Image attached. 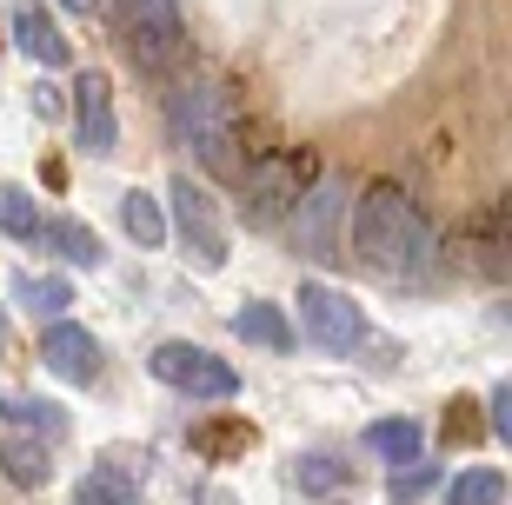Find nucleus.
I'll list each match as a JSON object with an SVG mask.
<instances>
[{
    "mask_svg": "<svg viewBox=\"0 0 512 505\" xmlns=\"http://www.w3.org/2000/svg\"><path fill=\"white\" fill-rule=\"evenodd\" d=\"M0 353H7V313H0Z\"/></svg>",
    "mask_w": 512,
    "mask_h": 505,
    "instance_id": "30",
    "label": "nucleus"
},
{
    "mask_svg": "<svg viewBox=\"0 0 512 505\" xmlns=\"http://www.w3.org/2000/svg\"><path fill=\"white\" fill-rule=\"evenodd\" d=\"M0 233H14V240H40V206H34V193L0 187Z\"/></svg>",
    "mask_w": 512,
    "mask_h": 505,
    "instance_id": "22",
    "label": "nucleus"
},
{
    "mask_svg": "<svg viewBox=\"0 0 512 505\" xmlns=\"http://www.w3.org/2000/svg\"><path fill=\"white\" fill-rule=\"evenodd\" d=\"M74 505H140V486H133L120 466H94L74 486Z\"/></svg>",
    "mask_w": 512,
    "mask_h": 505,
    "instance_id": "19",
    "label": "nucleus"
},
{
    "mask_svg": "<svg viewBox=\"0 0 512 505\" xmlns=\"http://www.w3.org/2000/svg\"><path fill=\"white\" fill-rule=\"evenodd\" d=\"M0 419H7V426H40L47 439L67 426V419H60V406H47V399H0Z\"/></svg>",
    "mask_w": 512,
    "mask_h": 505,
    "instance_id": "24",
    "label": "nucleus"
},
{
    "mask_svg": "<svg viewBox=\"0 0 512 505\" xmlns=\"http://www.w3.org/2000/svg\"><path fill=\"white\" fill-rule=\"evenodd\" d=\"M300 339H313L320 353H353L366 339V313L353 300H346L340 286H326V280H306L300 286Z\"/></svg>",
    "mask_w": 512,
    "mask_h": 505,
    "instance_id": "8",
    "label": "nucleus"
},
{
    "mask_svg": "<svg viewBox=\"0 0 512 505\" xmlns=\"http://www.w3.org/2000/svg\"><path fill=\"white\" fill-rule=\"evenodd\" d=\"M486 439H512V386L499 379L493 399H486Z\"/></svg>",
    "mask_w": 512,
    "mask_h": 505,
    "instance_id": "27",
    "label": "nucleus"
},
{
    "mask_svg": "<svg viewBox=\"0 0 512 505\" xmlns=\"http://www.w3.org/2000/svg\"><path fill=\"white\" fill-rule=\"evenodd\" d=\"M233 446H253L247 419H227V426H200L193 432V452H207V459H220V452H233Z\"/></svg>",
    "mask_w": 512,
    "mask_h": 505,
    "instance_id": "25",
    "label": "nucleus"
},
{
    "mask_svg": "<svg viewBox=\"0 0 512 505\" xmlns=\"http://www.w3.org/2000/svg\"><path fill=\"white\" fill-rule=\"evenodd\" d=\"M233 333L253 339V346H266V353H286L293 346V326H286L280 306H266V300H247L240 313H233Z\"/></svg>",
    "mask_w": 512,
    "mask_h": 505,
    "instance_id": "15",
    "label": "nucleus"
},
{
    "mask_svg": "<svg viewBox=\"0 0 512 505\" xmlns=\"http://www.w3.org/2000/svg\"><path fill=\"white\" fill-rule=\"evenodd\" d=\"M147 366H153L160 386H173V393H187V399H233L240 393V373L220 353L193 346V339H160Z\"/></svg>",
    "mask_w": 512,
    "mask_h": 505,
    "instance_id": "7",
    "label": "nucleus"
},
{
    "mask_svg": "<svg viewBox=\"0 0 512 505\" xmlns=\"http://www.w3.org/2000/svg\"><path fill=\"white\" fill-rule=\"evenodd\" d=\"M120 226H127L140 246H167V206L153 200L147 187H127V193H120Z\"/></svg>",
    "mask_w": 512,
    "mask_h": 505,
    "instance_id": "16",
    "label": "nucleus"
},
{
    "mask_svg": "<svg viewBox=\"0 0 512 505\" xmlns=\"http://www.w3.org/2000/svg\"><path fill=\"white\" fill-rule=\"evenodd\" d=\"M14 300L27 306V313H60V306H74V286L54 280V273H40V280H34V273H20V280H14Z\"/></svg>",
    "mask_w": 512,
    "mask_h": 505,
    "instance_id": "21",
    "label": "nucleus"
},
{
    "mask_svg": "<svg viewBox=\"0 0 512 505\" xmlns=\"http://www.w3.org/2000/svg\"><path fill=\"white\" fill-rule=\"evenodd\" d=\"M346 213H353V187H346L340 173H313V187L293 200V246H300L306 260H346Z\"/></svg>",
    "mask_w": 512,
    "mask_h": 505,
    "instance_id": "4",
    "label": "nucleus"
},
{
    "mask_svg": "<svg viewBox=\"0 0 512 505\" xmlns=\"http://www.w3.org/2000/svg\"><path fill=\"white\" fill-rule=\"evenodd\" d=\"M459 273H473V280L499 286L512 273V226H506V200H493L486 213L466 220L459 233Z\"/></svg>",
    "mask_w": 512,
    "mask_h": 505,
    "instance_id": "9",
    "label": "nucleus"
},
{
    "mask_svg": "<svg viewBox=\"0 0 512 505\" xmlns=\"http://www.w3.org/2000/svg\"><path fill=\"white\" fill-rule=\"evenodd\" d=\"M67 14H100V0H60Z\"/></svg>",
    "mask_w": 512,
    "mask_h": 505,
    "instance_id": "28",
    "label": "nucleus"
},
{
    "mask_svg": "<svg viewBox=\"0 0 512 505\" xmlns=\"http://www.w3.org/2000/svg\"><path fill=\"white\" fill-rule=\"evenodd\" d=\"M120 20H127L133 67L173 74V67L187 60V27H180V7H173V0H120Z\"/></svg>",
    "mask_w": 512,
    "mask_h": 505,
    "instance_id": "6",
    "label": "nucleus"
},
{
    "mask_svg": "<svg viewBox=\"0 0 512 505\" xmlns=\"http://www.w3.org/2000/svg\"><path fill=\"white\" fill-rule=\"evenodd\" d=\"M293 486H300L306 499H340V492L353 486V466L333 459V452H300V459H293Z\"/></svg>",
    "mask_w": 512,
    "mask_h": 505,
    "instance_id": "14",
    "label": "nucleus"
},
{
    "mask_svg": "<svg viewBox=\"0 0 512 505\" xmlns=\"http://www.w3.org/2000/svg\"><path fill=\"white\" fill-rule=\"evenodd\" d=\"M439 439H446V446H479V439H486V419H479L473 399H453V406H446V419H439Z\"/></svg>",
    "mask_w": 512,
    "mask_h": 505,
    "instance_id": "23",
    "label": "nucleus"
},
{
    "mask_svg": "<svg viewBox=\"0 0 512 505\" xmlns=\"http://www.w3.org/2000/svg\"><path fill=\"white\" fill-rule=\"evenodd\" d=\"M14 47L27 60H40V67H67V34L54 27V14L40 7V0H14Z\"/></svg>",
    "mask_w": 512,
    "mask_h": 505,
    "instance_id": "12",
    "label": "nucleus"
},
{
    "mask_svg": "<svg viewBox=\"0 0 512 505\" xmlns=\"http://www.w3.org/2000/svg\"><path fill=\"white\" fill-rule=\"evenodd\" d=\"M446 505H506V472L499 466H466L446 486Z\"/></svg>",
    "mask_w": 512,
    "mask_h": 505,
    "instance_id": "20",
    "label": "nucleus"
},
{
    "mask_svg": "<svg viewBox=\"0 0 512 505\" xmlns=\"http://www.w3.org/2000/svg\"><path fill=\"white\" fill-rule=\"evenodd\" d=\"M313 153H260V160H247V173H240V220L247 226H280L286 213H293V200H300L306 187H313Z\"/></svg>",
    "mask_w": 512,
    "mask_h": 505,
    "instance_id": "3",
    "label": "nucleus"
},
{
    "mask_svg": "<svg viewBox=\"0 0 512 505\" xmlns=\"http://www.w3.org/2000/svg\"><path fill=\"white\" fill-rule=\"evenodd\" d=\"M360 439H366V452H380V459H393V466H413L419 446H426V432H419L413 419H373Z\"/></svg>",
    "mask_w": 512,
    "mask_h": 505,
    "instance_id": "17",
    "label": "nucleus"
},
{
    "mask_svg": "<svg viewBox=\"0 0 512 505\" xmlns=\"http://www.w3.org/2000/svg\"><path fill=\"white\" fill-rule=\"evenodd\" d=\"M167 233H180V246H187V260L200 266V273H220L227 266V220H220V206H213L207 187H193V173H180L167 187Z\"/></svg>",
    "mask_w": 512,
    "mask_h": 505,
    "instance_id": "5",
    "label": "nucleus"
},
{
    "mask_svg": "<svg viewBox=\"0 0 512 505\" xmlns=\"http://www.w3.org/2000/svg\"><path fill=\"white\" fill-rule=\"evenodd\" d=\"M326 505H340V499H326Z\"/></svg>",
    "mask_w": 512,
    "mask_h": 505,
    "instance_id": "31",
    "label": "nucleus"
},
{
    "mask_svg": "<svg viewBox=\"0 0 512 505\" xmlns=\"http://www.w3.org/2000/svg\"><path fill=\"white\" fill-rule=\"evenodd\" d=\"M200 505H233V499H227V492H220V486H213V492H200Z\"/></svg>",
    "mask_w": 512,
    "mask_h": 505,
    "instance_id": "29",
    "label": "nucleus"
},
{
    "mask_svg": "<svg viewBox=\"0 0 512 505\" xmlns=\"http://www.w3.org/2000/svg\"><path fill=\"white\" fill-rule=\"evenodd\" d=\"M167 120H173V140L200 153V167L213 180H240L247 173V113H240V94L227 80H187L180 94L167 100Z\"/></svg>",
    "mask_w": 512,
    "mask_h": 505,
    "instance_id": "2",
    "label": "nucleus"
},
{
    "mask_svg": "<svg viewBox=\"0 0 512 505\" xmlns=\"http://www.w3.org/2000/svg\"><path fill=\"white\" fill-rule=\"evenodd\" d=\"M433 486H439V466H419V459H413V466H399V472H393L386 499H393V505H413V499H426Z\"/></svg>",
    "mask_w": 512,
    "mask_h": 505,
    "instance_id": "26",
    "label": "nucleus"
},
{
    "mask_svg": "<svg viewBox=\"0 0 512 505\" xmlns=\"http://www.w3.org/2000/svg\"><path fill=\"white\" fill-rule=\"evenodd\" d=\"M74 133H80V147L94 153V160H107V153L120 147V113H114V80L100 74V67H87V74L74 80Z\"/></svg>",
    "mask_w": 512,
    "mask_h": 505,
    "instance_id": "10",
    "label": "nucleus"
},
{
    "mask_svg": "<svg viewBox=\"0 0 512 505\" xmlns=\"http://www.w3.org/2000/svg\"><path fill=\"white\" fill-rule=\"evenodd\" d=\"M346 260L386 286L426 280L433 273V226H426L413 193H399L393 180L366 187V200L346 213Z\"/></svg>",
    "mask_w": 512,
    "mask_h": 505,
    "instance_id": "1",
    "label": "nucleus"
},
{
    "mask_svg": "<svg viewBox=\"0 0 512 505\" xmlns=\"http://www.w3.org/2000/svg\"><path fill=\"white\" fill-rule=\"evenodd\" d=\"M40 246H54L67 266H87V273L107 260V253H100V233L80 226V220H67V213H60V220H40Z\"/></svg>",
    "mask_w": 512,
    "mask_h": 505,
    "instance_id": "13",
    "label": "nucleus"
},
{
    "mask_svg": "<svg viewBox=\"0 0 512 505\" xmlns=\"http://www.w3.org/2000/svg\"><path fill=\"white\" fill-rule=\"evenodd\" d=\"M0 472H7V479H14V486H47V479H54V459H47V446H34V439H14V432H7V439H0Z\"/></svg>",
    "mask_w": 512,
    "mask_h": 505,
    "instance_id": "18",
    "label": "nucleus"
},
{
    "mask_svg": "<svg viewBox=\"0 0 512 505\" xmlns=\"http://www.w3.org/2000/svg\"><path fill=\"white\" fill-rule=\"evenodd\" d=\"M40 366L54 379H67V386H94L100 379V339L87 326H74V319H54L40 333Z\"/></svg>",
    "mask_w": 512,
    "mask_h": 505,
    "instance_id": "11",
    "label": "nucleus"
}]
</instances>
